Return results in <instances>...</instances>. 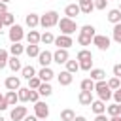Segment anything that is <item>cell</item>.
<instances>
[{"mask_svg": "<svg viewBox=\"0 0 121 121\" xmlns=\"http://www.w3.org/2000/svg\"><path fill=\"white\" fill-rule=\"evenodd\" d=\"M4 85H6L8 91H17V89L21 87V79H19L17 76H9V78H6Z\"/></svg>", "mask_w": 121, "mask_h": 121, "instance_id": "11", "label": "cell"}, {"mask_svg": "<svg viewBox=\"0 0 121 121\" xmlns=\"http://www.w3.org/2000/svg\"><path fill=\"white\" fill-rule=\"evenodd\" d=\"M95 121H110V119L106 117V113H100V115H96V117H95Z\"/></svg>", "mask_w": 121, "mask_h": 121, "instance_id": "48", "label": "cell"}, {"mask_svg": "<svg viewBox=\"0 0 121 121\" xmlns=\"http://www.w3.org/2000/svg\"><path fill=\"white\" fill-rule=\"evenodd\" d=\"M78 4H79V6H83V4H93V0H78Z\"/></svg>", "mask_w": 121, "mask_h": 121, "instance_id": "51", "label": "cell"}, {"mask_svg": "<svg viewBox=\"0 0 121 121\" xmlns=\"http://www.w3.org/2000/svg\"><path fill=\"white\" fill-rule=\"evenodd\" d=\"M9 106H8V102H6V96L0 93V112H4V110H8Z\"/></svg>", "mask_w": 121, "mask_h": 121, "instance_id": "43", "label": "cell"}, {"mask_svg": "<svg viewBox=\"0 0 121 121\" xmlns=\"http://www.w3.org/2000/svg\"><path fill=\"white\" fill-rule=\"evenodd\" d=\"M76 60H93V53H91L89 49H79Z\"/></svg>", "mask_w": 121, "mask_h": 121, "instance_id": "28", "label": "cell"}, {"mask_svg": "<svg viewBox=\"0 0 121 121\" xmlns=\"http://www.w3.org/2000/svg\"><path fill=\"white\" fill-rule=\"evenodd\" d=\"M21 74H23V78H25V79H30V78H34V76H36V70H34V66H32V64H28V66H23V68H21Z\"/></svg>", "mask_w": 121, "mask_h": 121, "instance_id": "27", "label": "cell"}, {"mask_svg": "<svg viewBox=\"0 0 121 121\" xmlns=\"http://www.w3.org/2000/svg\"><path fill=\"white\" fill-rule=\"evenodd\" d=\"M91 110L95 112V115L106 113V102H102V100H93V102H91Z\"/></svg>", "mask_w": 121, "mask_h": 121, "instance_id": "16", "label": "cell"}, {"mask_svg": "<svg viewBox=\"0 0 121 121\" xmlns=\"http://www.w3.org/2000/svg\"><path fill=\"white\" fill-rule=\"evenodd\" d=\"M38 100H40V95H38V91H32V89H30V102H34V104H36Z\"/></svg>", "mask_w": 121, "mask_h": 121, "instance_id": "45", "label": "cell"}, {"mask_svg": "<svg viewBox=\"0 0 121 121\" xmlns=\"http://www.w3.org/2000/svg\"><path fill=\"white\" fill-rule=\"evenodd\" d=\"M6 102H8V106H15L17 102H19V96H17V91H8L6 95Z\"/></svg>", "mask_w": 121, "mask_h": 121, "instance_id": "25", "label": "cell"}, {"mask_svg": "<svg viewBox=\"0 0 121 121\" xmlns=\"http://www.w3.org/2000/svg\"><path fill=\"white\" fill-rule=\"evenodd\" d=\"M26 115H28V110H26V106H13V110L9 112V117H11V121H23Z\"/></svg>", "mask_w": 121, "mask_h": 121, "instance_id": "7", "label": "cell"}, {"mask_svg": "<svg viewBox=\"0 0 121 121\" xmlns=\"http://www.w3.org/2000/svg\"><path fill=\"white\" fill-rule=\"evenodd\" d=\"M95 91L98 93V100H102V102H108V100L112 98V95H113V91L108 87L106 79H102V81H95Z\"/></svg>", "mask_w": 121, "mask_h": 121, "instance_id": "1", "label": "cell"}, {"mask_svg": "<svg viewBox=\"0 0 121 121\" xmlns=\"http://www.w3.org/2000/svg\"><path fill=\"white\" fill-rule=\"evenodd\" d=\"M78 62H79V70L89 72V70L93 68V60H78Z\"/></svg>", "mask_w": 121, "mask_h": 121, "instance_id": "41", "label": "cell"}, {"mask_svg": "<svg viewBox=\"0 0 121 121\" xmlns=\"http://www.w3.org/2000/svg\"><path fill=\"white\" fill-rule=\"evenodd\" d=\"M78 100H79L81 106H91V102H93V93H91V91H79Z\"/></svg>", "mask_w": 121, "mask_h": 121, "instance_id": "13", "label": "cell"}, {"mask_svg": "<svg viewBox=\"0 0 121 121\" xmlns=\"http://www.w3.org/2000/svg\"><path fill=\"white\" fill-rule=\"evenodd\" d=\"M117 9H119V11H121V2H119V8H117Z\"/></svg>", "mask_w": 121, "mask_h": 121, "instance_id": "56", "label": "cell"}, {"mask_svg": "<svg viewBox=\"0 0 121 121\" xmlns=\"http://www.w3.org/2000/svg\"><path fill=\"white\" fill-rule=\"evenodd\" d=\"M40 42H42V43H45V45H49V43H53V42H55V36H53L49 30H45V32L40 36Z\"/></svg>", "mask_w": 121, "mask_h": 121, "instance_id": "32", "label": "cell"}, {"mask_svg": "<svg viewBox=\"0 0 121 121\" xmlns=\"http://www.w3.org/2000/svg\"><path fill=\"white\" fill-rule=\"evenodd\" d=\"M95 30H96V28H95L93 25H83V26L79 28V32H81V34H87V36H91V38H95V36H96V32H95Z\"/></svg>", "mask_w": 121, "mask_h": 121, "instance_id": "31", "label": "cell"}, {"mask_svg": "<svg viewBox=\"0 0 121 121\" xmlns=\"http://www.w3.org/2000/svg\"><path fill=\"white\" fill-rule=\"evenodd\" d=\"M68 59H70L68 49H57V51L53 53V62H57V64H66Z\"/></svg>", "mask_w": 121, "mask_h": 121, "instance_id": "9", "label": "cell"}, {"mask_svg": "<svg viewBox=\"0 0 121 121\" xmlns=\"http://www.w3.org/2000/svg\"><path fill=\"white\" fill-rule=\"evenodd\" d=\"M8 59H9V51H6V49H0V70L8 66Z\"/></svg>", "mask_w": 121, "mask_h": 121, "instance_id": "38", "label": "cell"}, {"mask_svg": "<svg viewBox=\"0 0 121 121\" xmlns=\"http://www.w3.org/2000/svg\"><path fill=\"white\" fill-rule=\"evenodd\" d=\"M51 93H53L51 83H43V81H42V85L38 87V95H40V96H49Z\"/></svg>", "mask_w": 121, "mask_h": 121, "instance_id": "24", "label": "cell"}, {"mask_svg": "<svg viewBox=\"0 0 121 121\" xmlns=\"http://www.w3.org/2000/svg\"><path fill=\"white\" fill-rule=\"evenodd\" d=\"M25 23H26V26H30V28H36V26L40 25V15H36V13H28V15L25 17Z\"/></svg>", "mask_w": 121, "mask_h": 121, "instance_id": "17", "label": "cell"}, {"mask_svg": "<svg viewBox=\"0 0 121 121\" xmlns=\"http://www.w3.org/2000/svg\"><path fill=\"white\" fill-rule=\"evenodd\" d=\"M110 38L108 36H104V34H96L95 38H93V45H96L100 51H108L110 49Z\"/></svg>", "mask_w": 121, "mask_h": 121, "instance_id": "6", "label": "cell"}, {"mask_svg": "<svg viewBox=\"0 0 121 121\" xmlns=\"http://www.w3.org/2000/svg\"><path fill=\"white\" fill-rule=\"evenodd\" d=\"M8 66L13 70V72H19L23 66H21V60H19V57H9L8 59Z\"/></svg>", "mask_w": 121, "mask_h": 121, "instance_id": "26", "label": "cell"}, {"mask_svg": "<svg viewBox=\"0 0 121 121\" xmlns=\"http://www.w3.org/2000/svg\"><path fill=\"white\" fill-rule=\"evenodd\" d=\"M40 32L38 30H30L28 34H26V42H28V45H38L40 43Z\"/></svg>", "mask_w": 121, "mask_h": 121, "instance_id": "19", "label": "cell"}, {"mask_svg": "<svg viewBox=\"0 0 121 121\" xmlns=\"http://www.w3.org/2000/svg\"><path fill=\"white\" fill-rule=\"evenodd\" d=\"M108 2H110V0H95L93 4H95V9H104V8L108 6Z\"/></svg>", "mask_w": 121, "mask_h": 121, "instance_id": "42", "label": "cell"}, {"mask_svg": "<svg viewBox=\"0 0 121 121\" xmlns=\"http://www.w3.org/2000/svg\"><path fill=\"white\" fill-rule=\"evenodd\" d=\"M17 96H19V102H28L30 100V89L28 87H19Z\"/></svg>", "mask_w": 121, "mask_h": 121, "instance_id": "20", "label": "cell"}, {"mask_svg": "<svg viewBox=\"0 0 121 121\" xmlns=\"http://www.w3.org/2000/svg\"><path fill=\"white\" fill-rule=\"evenodd\" d=\"M23 36H25V32H23V26H21V25H11V26H9L8 38H9L11 43H19V42L23 40Z\"/></svg>", "mask_w": 121, "mask_h": 121, "instance_id": "4", "label": "cell"}, {"mask_svg": "<svg viewBox=\"0 0 121 121\" xmlns=\"http://www.w3.org/2000/svg\"><path fill=\"white\" fill-rule=\"evenodd\" d=\"M106 112H108V115H110V117L119 115V104H110V106L106 108Z\"/></svg>", "mask_w": 121, "mask_h": 121, "instance_id": "40", "label": "cell"}, {"mask_svg": "<svg viewBox=\"0 0 121 121\" xmlns=\"http://www.w3.org/2000/svg\"><path fill=\"white\" fill-rule=\"evenodd\" d=\"M36 76H38V78H40L43 83H49V81L53 79V76H55V74H53V70H51L49 66H43V68H42V70H40Z\"/></svg>", "mask_w": 121, "mask_h": 121, "instance_id": "12", "label": "cell"}, {"mask_svg": "<svg viewBox=\"0 0 121 121\" xmlns=\"http://www.w3.org/2000/svg\"><path fill=\"white\" fill-rule=\"evenodd\" d=\"M25 53L28 57H38L40 55V45H26L25 47Z\"/></svg>", "mask_w": 121, "mask_h": 121, "instance_id": "35", "label": "cell"}, {"mask_svg": "<svg viewBox=\"0 0 121 121\" xmlns=\"http://www.w3.org/2000/svg\"><path fill=\"white\" fill-rule=\"evenodd\" d=\"M0 21H2V25H4V26H11V25L15 23V15H13V13H9V11H6L4 15H0Z\"/></svg>", "mask_w": 121, "mask_h": 121, "instance_id": "22", "label": "cell"}, {"mask_svg": "<svg viewBox=\"0 0 121 121\" xmlns=\"http://www.w3.org/2000/svg\"><path fill=\"white\" fill-rule=\"evenodd\" d=\"M42 85V79L38 78V76H34V78H30L28 79V89H32V91H38V87Z\"/></svg>", "mask_w": 121, "mask_h": 121, "instance_id": "39", "label": "cell"}, {"mask_svg": "<svg viewBox=\"0 0 121 121\" xmlns=\"http://www.w3.org/2000/svg\"><path fill=\"white\" fill-rule=\"evenodd\" d=\"M38 62L42 64V68H43V66H49V64L53 62V53L47 51V49H45V51H40V55H38Z\"/></svg>", "mask_w": 121, "mask_h": 121, "instance_id": "10", "label": "cell"}, {"mask_svg": "<svg viewBox=\"0 0 121 121\" xmlns=\"http://www.w3.org/2000/svg\"><path fill=\"white\" fill-rule=\"evenodd\" d=\"M74 121H87V117H85V115H76Z\"/></svg>", "mask_w": 121, "mask_h": 121, "instance_id": "50", "label": "cell"}, {"mask_svg": "<svg viewBox=\"0 0 121 121\" xmlns=\"http://www.w3.org/2000/svg\"><path fill=\"white\" fill-rule=\"evenodd\" d=\"M78 70H79V62H78L76 59H74V60H70V59H68V60H66V72L76 74Z\"/></svg>", "mask_w": 121, "mask_h": 121, "instance_id": "29", "label": "cell"}, {"mask_svg": "<svg viewBox=\"0 0 121 121\" xmlns=\"http://www.w3.org/2000/svg\"><path fill=\"white\" fill-rule=\"evenodd\" d=\"M59 28H60V34H64V36H70V34H74L76 30H78V23L74 21V19H68V17H62V19H59Z\"/></svg>", "mask_w": 121, "mask_h": 121, "instance_id": "2", "label": "cell"}, {"mask_svg": "<svg viewBox=\"0 0 121 121\" xmlns=\"http://www.w3.org/2000/svg\"><path fill=\"white\" fill-rule=\"evenodd\" d=\"M74 117H76V113L70 108H66V110L60 112V121H74Z\"/></svg>", "mask_w": 121, "mask_h": 121, "instance_id": "30", "label": "cell"}, {"mask_svg": "<svg viewBox=\"0 0 121 121\" xmlns=\"http://www.w3.org/2000/svg\"><path fill=\"white\" fill-rule=\"evenodd\" d=\"M21 53H25V45H21V42L9 45V55H11V57H19Z\"/></svg>", "mask_w": 121, "mask_h": 121, "instance_id": "23", "label": "cell"}, {"mask_svg": "<svg viewBox=\"0 0 121 121\" xmlns=\"http://www.w3.org/2000/svg\"><path fill=\"white\" fill-rule=\"evenodd\" d=\"M119 115H121V104H119Z\"/></svg>", "mask_w": 121, "mask_h": 121, "instance_id": "54", "label": "cell"}, {"mask_svg": "<svg viewBox=\"0 0 121 121\" xmlns=\"http://www.w3.org/2000/svg\"><path fill=\"white\" fill-rule=\"evenodd\" d=\"M112 36H113V42L115 43H121V23L113 25V30H112Z\"/></svg>", "mask_w": 121, "mask_h": 121, "instance_id": "33", "label": "cell"}, {"mask_svg": "<svg viewBox=\"0 0 121 121\" xmlns=\"http://www.w3.org/2000/svg\"><path fill=\"white\" fill-rule=\"evenodd\" d=\"M81 11H79V6L78 4H68L66 8H64V15L68 17V19H74V17H78Z\"/></svg>", "mask_w": 121, "mask_h": 121, "instance_id": "14", "label": "cell"}, {"mask_svg": "<svg viewBox=\"0 0 121 121\" xmlns=\"http://www.w3.org/2000/svg\"><path fill=\"white\" fill-rule=\"evenodd\" d=\"M78 43H79V45H91V43H93V38L79 32V34H78Z\"/></svg>", "mask_w": 121, "mask_h": 121, "instance_id": "34", "label": "cell"}, {"mask_svg": "<svg viewBox=\"0 0 121 121\" xmlns=\"http://www.w3.org/2000/svg\"><path fill=\"white\" fill-rule=\"evenodd\" d=\"M89 72H91V79H93V81H102V79H106V72H104L102 68H91Z\"/></svg>", "mask_w": 121, "mask_h": 121, "instance_id": "18", "label": "cell"}, {"mask_svg": "<svg viewBox=\"0 0 121 121\" xmlns=\"http://www.w3.org/2000/svg\"><path fill=\"white\" fill-rule=\"evenodd\" d=\"M23 121H40V119H38L36 115H26V117H25Z\"/></svg>", "mask_w": 121, "mask_h": 121, "instance_id": "49", "label": "cell"}, {"mask_svg": "<svg viewBox=\"0 0 121 121\" xmlns=\"http://www.w3.org/2000/svg\"><path fill=\"white\" fill-rule=\"evenodd\" d=\"M2 26H4V25H2V21H0V30H2Z\"/></svg>", "mask_w": 121, "mask_h": 121, "instance_id": "57", "label": "cell"}, {"mask_svg": "<svg viewBox=\"0 0 121 121\" xmlns=\"http://www.w3.org/2000/svg\"><path fill=\"white\" fill-rule=\"evenodd\" d=\"M57 79H59V85H62V87H66V85H70L72 83V79H74V76L70 74V72H66V70H62L59 76H57Z\"/></svg>", "mask_w": 121, "mask_h": 121, "instance_id": "15", "label": "cell"}, {"mask_svg": "<svg viewBox=\"0 0 121 121\" xmlns=\"http://www.w3.org/2000/svg\"><path fill=\"white\" fill-rule=\"evenodd\" d=\"M113 76L121 79V64H113Z\"/></svg>", "mask_w": 121, "mask_h": 121, "instance_id": "46", "label": "cell"}, {"mask_svg": "<svg viewBox=\"0 0 121 121\" xmlns=\"http://www.w3.org/2000/svg\"><path fill=\"white\" fill-rule=\"evenodd\" d=\"M81 91H95V81L91 79V78H87V79H83L81 81Z\"/></svg>", "mask_w": 121, "mask_h": 121, "instance_id": "37", "label": "cell"}, {"mask_svg": "<svg viewBox=\"0 0 121 121\" xmlns=\"http://www.w3.org/2000/svg\"><path fill=\"white\" fill-rule=\"evenodd\" d=\"M0 2H4V4H8V2H11V0H0Z\"/></svg>", "mask_w": 121, "mask_h": 121, "instance_id": "53", "label": "cell"}, {"mask_svg": "<svg viewBox=\"0 0 121 121\" xmlns=\"http://www.w3.org/2000/svg\"><path fill=\"white\" fill-rule=\"evenodd\" d=\"M110 121H121V115H113V117H110Z\"/></svg>", "mask_w": 121, "mask_h": 121, "instance_id": "52", "label": "cell"}, {"mask_svg": "<svg viewBox=\"0 0 121 121\" xmlns=\"http://www.w3.org/2000/svg\"><path fill=\"white\" fill-rule=\"evenodd\" d=\"M53 43L57 45V49H68L70 45H74V42H72V38H70V36H64V34H60V36H57Z\"/></svg>", "mask_w": 121, "mask_h": 121, "instance_id": "8", "label": "cell"}, {"mask_svg": "<svg viewBox=\"0 0 121 121\" xmlns=\"http://www.w3.org/2000/svg\"><path fill=\"white\" fill-rule=\"evenodd\" d=\"M40 121H47V119H40Z\"/></svg>", "mask_w": 121, "mask_h": 121, "instance_id": "58", "label": "cell"}, {"mask_svg": "<svg viewBox=\"0 0 121 121\" xmlns=\"http://www.w3.org/2000/svg\"><path fill=\"white\" fill-rule=\"evenodd\" d=\"M0 121H6V119H4V117H2V115H0Z\"/></svg>", "mask_w": 121, "mask_h": 121, "instance_id": "55", "label": "cell"}, {"mask_svg": "<svg viewBox=\"0 0 121 121\" xmlns=\"http://www.w3.org/2000/svg\"><path fill=\"white\" fill-rule=\"evenodd\" d=\"M106 83H108V87H110L112 91H117V89L121 87V79H119V78H115V76H113V78H110Z\"/></svg>", "mask_w": 121, "mask_h": 121, "instance_id": "36", "label": "cell"}, {"mask_svg": "<svg viewBox=\"0 0 121 121\" xmlns=\"http://www.w3.org/2000/svg\"><path fill=\"white\" fill-rule=\"evenodd\" d=\"M57 23H59V13H57L55 9L45 11V13L40 17V25H42L43 28H51V26H55Z\"/></svg>", "mask_w": 121, "mask_h": 121, "instance_id": "3", "label": "cell"}, {"mask_svg": "<svg viewBox=\"0 0 121 121\" xmlns=\"http://www.w3.org/2000/svg\"><path fill=\"white\" fill-rule=\"evenodd\" d=\"M108 21L113 23V25L121 23V11H119V9H110V11H108Z\"/></svg>", "mask_w": 121, "mask_h": 121, "instance_id": "21", "label": "cell"}, {"mask_svg": "<svg viewBox=\"0 0 121 121\" xmlns=\"http://www.w3.org/2000/svg\"><path fill=\"white\" fill-rule=\"evenodd\" d=\"M34 115H36L38 119H47V117H49V106H47L45 102L38 100V102L34 104Z\"/></svg>", "mask_w": 121, "mask_h": 121, "instance_id": "5", "label": "cell"}, {"mask_svg": "<svg viewBox=\"0 0 121 121\" xmlns=\"http://www.w3.org/2000/svg\"><path fill=\"white\" fill-rule=\"evenodd\" d=\"M8 11V4H4V2H0V15H4Z\"/></svg>", "mask_w": 121, "mask_h": 121, "instance_id": "47", "label": "cell"}, {"mask_svg": "<svg viewBox=\"0 0 121 121\" xmlns=\"http://www.w3.org/2000/svg\"><path fill=\"white\" fill-rule=\"evenodd\" d=\"M112 98L115 100V104H121V87H119L117 91H113V95H112Z\"/></svg>", "mask_w": 121, "mask_h": 121, "instance_id": "44", "label": "cell"}]
</instances>
